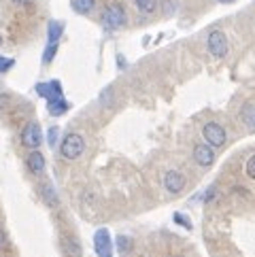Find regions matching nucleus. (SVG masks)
<instances>
[{
	"label": "nucleus",
	"mask_w": 255,
	"mask_h": 257,
	"mask_svg": "<svg viewBox=\"0 0 255 257\" xmlns=\"http://www.w3.org/2000/svg\"><path fill=\"white\" fill-rule=\"evenodd\" d=\"M85 151V139L81 134H66L64 136V141H62V147H60V153H62V158H66V160H77L81 158Z\"/></svg>",
	"instance_id": "1"
},
{
	"label": "nucleus",
	"mask_w": 255,
	"mask_h": 257,
	"mask_svg": "<svg viewBox=\"0 0 255 257\" xmlns=\"http://www.w3.org/2000/svg\"><path fill=\"white\" fill-rule=\"evenodd\" d=\"M125 24V11L121 5H108L102 11V26L106 30H119Z\"/></svg>",
	"instance_id": "2"
},
{
	"label": "nucleus",
	"mask_w": 255,
	"mask_h": 257,
	"mask_svg": "<svg viewBox=\"0 0 255 257\" xmlns=\"http://www.w3.org/2000/svg\"><path fill=\"white\" fill-rule=\"evenodd\" d=\"M206 47H208V53H211L213 58H225L227 49H230V45H227V36L221 30H213L211 34H208Z\"/></svg>",
	"instance_id": "3"
},
{
	"label": "nucleus",
	"mask_w": 255,
	"mask_h": 257,
	"mask_svg": "<svg viewBox=\"0 0 255 257\" xmlns=\"http://www.w3.org/2000/svg\"><path fill=\"white\" fill-rule=\"evenodd\" d=\"M94 249L98 257H113V240L106 227H98L94 234Z\"/></svg>",
	"instance_id": "4"
},
{
	"label": "nucleus",
	"mask_w": 255,
	"mask_h": 257,
	"mask_svg": "<svg viewBox=\"0 0 255 257\" xmlns=\"http://www.w3.org/2000/svg\"><path fill=\"white\" fill-rule=\"evenodd\" d=\"M202 136H204V141L206 145H211V147H223L225 145V130H223V125H219L217 121H208L204 123L202 127Z\"/></svg>",
	"instance_id": "5"
},
{
	"label": "nucleus",
	"mask_w": 255,
	"mask_h": 257,
	"mask_svg": "<svg viewBox=\"0 0 255 257\" xmlns=\"http://www.w3.org/2000/svg\"><path fill=\"white\" fill-rule=\"evenodd\" d=\"M22 145L24 147H28V149H39V147L43 145V132H41V125L32 121L28 125H24V130H22Z\"/></svg>",
	"instance_id": "6"
},
{
	"label": "nucleus",
	"mask_w": 255,
	"mask_h": 257,
	"mask_svg": "<svg viewBox=\"0 0 255 257\" xmlns=\"http://www.w3.org/2000/svg\"><path fill=\"white\" fill-rule=\"evenodd\" d=\"M194 162L198 164V166H202V168L213 166V162H215V151H213V147L206 145V143L196 145V147H194Z\"/></svg>",
	"instance_id": "7"
},
{
	"label": "nucleus",
	"mask_w": 255,
	"mask_h": 257,
	"mask_svg": "<svg viewBox=\"0 0 255 257\" xmlns=\"http://www.w3.org/2000/svg\"><path fill=\"white\" fill-rule=\"evenodd\" d=\"M164 187H166V191H170V194H181V191L185 189V177H183V172L168 170L166 174H164Z\"/></svg>",
	"instance_id": "8"
},
{
	"label": "nucleus",
	"mask_w": 255,
	"mask_h": 257,
	"mask_svg": "<svg viewBox=\"0 0 255 257\" xmlns=\"http://www.w3.org/2000/svg\"><path fill=\"white\" fill-rule=\"evenodd\" d=\"M62 249L68 257H81V253H83L75 236H62Z\"/></svg>",
	"instance_id": "9"
},
{
	"label": "nucleus",
	"mask_w": 255,
	"mask_h": 257,
	"mask_svg": "<svg viewBox=\"0 0 255 257\" xmlns=\"http://www.w3.org/2000/svg\"><path fill=\"white\" fill-rule=\"evenodd\" d=\"M26 164H28L30 172L41 174V172L45 170V155H43L41 151H36V149H34V151L28 155V160H26Z\"/></svg>",
	"instance_id": "10"
},
{
	"label": "nucleus",
	"mask_w": 255,
	"mask_h": 257,
	"mask_svg": "<svg viewBox=\"0 0 255 257\" xmlns=\"http://www.w3.org/2000/svg\"><path fill=\"white\" fill-rule=\"evenodd\" d=\"M240 119L242 123L249 127V130H255V102H244L240 108Z\"/></svg>",
	"instance_id": "11"
},
{
	"label": "nucleus",
	"mask_w": 255,
	"mask_h": 257,
	"mask_svg": "<svg viewBox=\"0 0 255 257\" xmlns=\"http://www.w3.org/2000/svg\"><path fill=\"white\" fill-rule=\"evenodd\" d=\"M47 111L51 117H62L64 113L68 111V102L64 98H53V100H47Z\"/></svg>",
	"instance_id": "12"
},
{
	"label": "nucleus",
	"mask_w": 255,
	"mask_h": 257,
	"mask_svg": "<svg viewBox=\"0 0 255 257\" xmlns=\"http://www.w3.org/2000/svg\"><path fill=\"white\" fill-rule=\"evenodd\" d=\"M115 249L119 251V255H128L132 251V238L125 236V234H119L115 238Z\"/></svg>",
	"instance_id": "13"
},
{
	"label": "nucleus",
	"mask_w": 255,
	"mask_h": 257,
	"mask_svg": "<svg viewBox=\"0 0 255 257\" xmlns=\"http://www.w3.org/2000/svg\"><path fill=\"white\" fill-rule=\"evenodd\" d=\"M64 32V26L60 22H49L47 26V43H58Z\"/></svg>",
	"instance_id": "14"
},
{
	"label": "nucleus",
	"mask_w": 255,
	"mask_h": 257,
	"mask_svg": "<svg viewBox=\"0 0 255 257\" xmlns=\"http://www.w3.org/2000/svg\"><path fill=\"white\" fill-rule=\"evenodd\" d=\"M70 5H72V9H75V13L85 15L96 7V0H70Z\"/></svg>",
	"instance_id": "15"
},
{
	"label": "nucleus",
	"mask_w": 255,
	"mask_h": 257,
	"mask_svg": "<svg viewBox=\"0 0 255 257\" xmlns=\"http://www.w3.org/2000/svg\"><path fill=\"white\" fill-rule=\"evenodd\" d=\"M41 194H43V200L47 206H58V196L56 191H53V187L49 185V183H45V185L41 187Z\"/></svg>",
	"instance_id": "16"
},
{
	"label": "nucleus",
	"mask_w": 255,
	"mask_h": 257,
	"mask_svg": "<svg viewBox=\"0 0 255 257\" xmlns=\"http://www.w3.org/2000/svg\"><path fill=\"white\" fill-rule=\"evenodd\" d=\"M136 7H139L141 13H153L158 9V0H136Z\"/></svg>",
	"instance_id": "17"
},
{
	"label": "nucleus",
	"mask_w": 255,
	"mask_h": 257,
	"mask_svg": "<svg viewBox=\"0 0 255 257\" xmlns=\"http://www.w3.org/2000/svg\"><path fill=\"white\" fill-rule=\"evenodd\" d=\"M53 98H64L60 81H49V98L47 100H53Z\"/></svg>",
	"instance_id": "18"
},
{
	"label": "nucleus",
	"mask_w": 255,
	"mask_h": 257,
	"mask_svg": "<svg viewBox=\"0 0 255 257\" xmlns=\"http://www.w3.org/2000/svg\"><path fill=\"white\" fill-rule=\"evenodd\" d=\"M56 53H58V43H49L47 49H45V53H43V62L49 64L53 58H56Z\"/></svg>",
	"instance_id": "19"
},
{
	"label": "nucleus",
	"mask_w": 255,
	"mask_h": 257,
	"mask_svg": "<svg viewBox=\"0 0 255 257\" xmlns=\"http://www.w3.org/2000/svg\"><path fill=\"white\" fill-rule=\"evenodd\" d=\"M15 66V60L13 58H5V56H0V75H5V72H9Z\"/></svg>",
	"instance_id": "20"
},
{
	"label": "nucleus",
	"mask_w": 255,
	"mask_h": 257,
	"mask_svg": "<svg viewBox=\"0 0 255 257\" xmlns=\"http://www.w3.org/2000/svg\"><path fill=\"white\" fill-rule=\"evenodd\" d=\"M172 219H175V223L183 225L185 229H191V221H189V219H187L185 215H181V213H175V217H172Z\"/></svg>",
	"instance_id": "21"
},
{
	"label": "nucleus",
	"mask_w": 255,
	"mask_h": 257,
	"mask_svg": "<svg viewBox=\"0 0 255 257\" xmlns=\"http://www.w3.org/2000/svg\"><path fill=\"white\" fill-rule=\"evenodd\" d=\"M36 94H39L41 98H45V100H47L49 98V83H36Z\"/></svg>",
	"instance_id": "22"
},
{
	"label": "nucleus",
	"mask_w": 255,
	"mask_h": 257,
	"mask_svg": "<svg viewBox=\"0 0 255 257\" xmlns=\"http://www.w3.org/2000/svg\"><path fill=\"white\" fill-rule=\"evenodd\" d=\"M162 9H164V13H166V15H172V13L177 11L175 0H164V3H162Z\"/></svg>",
	"instance_id": "23"
},
{
	"label": "nucleus",
	"mask_w": 255,
	"mask_h": 257,
	"mask_svg": "<svg viewBox=\"0 0 255 257\" xmlns=\"http://www.w3.org/2000/svg\"><path fill=\"white\" fill-rule=\"evenodd\" d=\"M244 170H247V177H251L255 181V155H251V158L247 160V166H244Z\"/></svg>",
	"instance_id": "24"
},
{
	"label": "nucleus",
	"mask_w": 255,
	"mask_h": 257,
	"mask_svg": "<svg viewBox=\"0 0 255 257\" xmlns=\"http://www.w3.org/2000/svg\"><path fill=\"white\" fill-rule=\"evenodd\" d=\"M47 143L51 145V147H56V143H58V127L53 125V127H49V134H47Z\"/></svg>",
	"instance_id": "25"
},
{
	"label": "nucleus",
	"mask_w": 255,
	"mask_h": 257,
	"mask_svg": "<svg viewBox=\"0 0 255 257\" xmlns=\"http://www.w3.org/2000/svg\"><path fill=\"white\" fill-rule=\"evenodd\" d=\"M5 244H7V240H5V234H3V229H0V251L5 249Z\"/></svg>",
	"instance_id": "26"
},
{
	"label": "nucleus",
	"mask_w": 255,
	"mask_h": 257,
	"mask_svg": "<svg viewBox=\"0 0 255 257\" xmlns=\"http://www.w3.org/2000/svg\"><path fill=\"white\" fill-rule=\"evenodd\" d=\"M11 3H13V5H17V7H24V5H28L30 0H11Z\"/></svg>",
	"instance_id": "27"
},
{
	"label": "nucleus",
	"mask_w": 255,
	"mask_h": 257,
	"mask_svg": "<svg viewBox=\"0 0 255 257\" xmlns=\"http://www.w3.org/2000/svg\"><path fill=\"white\" fill-rule=\"evenodd\" d=\"M219 3H234V0H219Z\"/></svg>",
	"instance_id": "28"
},
{
	"label": "nucleus",
	"mask_w": 255,
	"mask_h": 257,
	"mask_svg": "<svg viewBox=\"0 0 255 257\" xmlns=\"http://www.w3.org/2000/svg\"><path fill=\"white\" fill-rule=\"evenodd\" d=\"M0 45H3V36H0Z\"/></svg>",
	"instance_id": "29"
}]
</instances>
